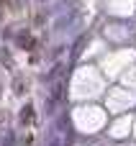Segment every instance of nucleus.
<instances>
[{"mask_svg": "<svg viewBox=\"0 0 136 146\" xmlns=\"http://www.w3.org/2000/svg\"><path fill=\"white\" fill-rule=\"evenodd\" d=\"M21 118H23V123H28V118H31V105H26V108H23Z\"/></svg>", "mask_w": 136, "mask_h": 146, "instance_id": "f257e3e1", "label": "nucleus"}]
</instances>
